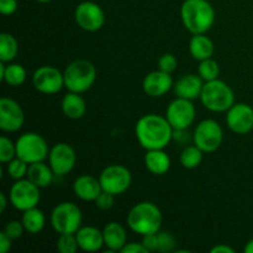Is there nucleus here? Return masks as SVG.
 <instances>
[{"instance_id":"1","label":"nucleus","mask_w":253,"mask_h":253,"mask_svg":"<svg viewBox=\"0 0 253 253\" xmlns=\"http://www.w3.org/2000/svg\"><path fill=\"white\" fill-rule=\"evenodd\" d=\"M135 133L140 145L146 151L163 150L174 137V128L166 116L163 118L157 114H148L138 119Z\"/></svg>"},{"instance_id":"2","label":"nucleus","mask_w":253,"mask_h":253,"mask_svg":"<svg viewBox=\"0 0 253 253\" xmlns=\"http://www.w3.org/2000/svg\"><path fill=\"white\" fill-rule=\"evenodd\" d=\"M180 17L185 29L193 35L205 34L215 22V10L208 0H184Z\"/></svg>"},{"instance_id":"3","label":"nucleus","mask_w":253,"mask_h":253,"mask_svg":"<svg viewBox=\"0 0 253 253\" xmlns=\"http://www.w3.org/2000/svg\"><path fill=\"white\" fill-rule=\"evenodd\" d=\"M162 219V212L157 205L151 202H142L128 211L127 225L133 232L146 236L160 231Z\"/></svg>"},{"instance_id":"4","label":"nucleus","mask_w":253,"mask_h":253,"mask_svg":"<svg viewBox=\"0 0 253 253\" xmlns=\"http://www.w3.org/2000/svg\"><path fill=\"white\" fill-rule=\"evenodd\" d=\"M64 88L73 93H84L95 83L96 68L86 59H77L69 63L63 72Z\"/></svg>"},{"instance_id":"5","label":"nucleus","mask_w":253,"mask_h":253,"mask_svg":"<svg viewBox=\"0 0 253 253\" xmlns=\"http://www.w3.org/2000/svg\"><path fill=\"white\" fill-rule=\"evenodd\" d=\"M200 100L204 108L214 113L227 111L235 104V94L231 86L219 78L205 82Z\"/></svg>"},{"instance_id":"6","label":"nucleus","mask_w":253,"mask_h":253,"mask_svg":"<svg viewBox=\"0 0 253 253\" xmlns=\"http://www.w3.org/2000/svg\"><path fill=\"white\" fill-rule=\"evenodd\" d=\"M82 210L74 203L63 202L52 210L51 225L59 235L76 234L82 227Z\"/></svg>"},{"instance_id":"7","label":"nucleus","mask_w":253,"mask_h":253,"mask_svg":"<svg viewBox=\"0 0 253 253\" xmlns=\"http://www.w3.org/2000/svg\"><path fill=\"white\" fill-rule=\"evenodd\" d=\"M16 157L21 158L29 165L43 162L49 155L46 140L36 132H26L16 140Z\"/></svg>"},{"instance_id":"8","label":"nucleus","mask_w":253,"mask_h":253,"mask_svg":"<svg viewBox=\"0 0 253 253\" xmlns=\"http://www.w3.org/2000/svg\"><path fill=\"white\" fill-rule=\"evenodd\" d=\"M224 140V131L220 124L212 119H207L198 124L193 135L194 145L204 153H211L219 150Z\"/></svg>"},{"instance_id":"9","label":"nucleus","mask_w":253,"mask_h":253,"mask_svg":"<svg viewBox=\"0 0 253 253\" xmlns=\"http://www.w3.org/2000/svg\"><path fill=\"white\" fill-rule=\"evenodd\" d=\"M41 188L37 187L36 184L30 179H19L12 184L10 188L9 199L10 203L15 209L20 211H26V210L36 208L39 205L41 194H40Z\"/></svg>"},{"instance_id":"10","label":"nucleus","mask_w":253,"mask_h":253,"mask_svg":"<svg viewBox=\"0 0 253 253\" xmlns=\"http://www.w3.org/2000/svg\"><path fill=\"white\" fill-rule=\"evenodd\" d=\"M99 182L104 192H108L116 197L125 193L130 188L132 175L125 166L111 165L104 168L99 177Z\"/></svg>"},{"instance_id":"11","label":"nucleus","mask_w":253,"mask_h":253,"mask_svg":"<svg viewBox=\"0 0 253 253\" xmlns=\"http://www.w3.org/2000/svg\"><path fill=\"white\" fill-rule=\"evenodd\" d=\"M195 115L197 111L194 104L192 100L183 98H177L170 101L166 110V118L174 130H187L194 123Z\"/></svg>"},{"instance_id":"12","label":"nucleus","mask_w":253,"mask_h":253,"mask_svg":"<svg viewBox=\"0 0 253 253\" xmlns=\"http://www.w3.org/2000/svg\"><path fill=\"white\" fill-rule=\"evenodd\" d=\"M74 19L81 29L95 32L105 24V14L101 6L94 1H82L74 10Z\"/></svg>"},{"instance_id":"13","label":"nucleus","mask_w":253,"mask_h":253,"mask_svg":"<svg viewBox=\"0 0 253 253\" xmlns=\"http://www.w3.org/2000/svg\"><path fill=\"white\" fill-rule=\"evenodd\" d=\"M32 84L42 94H57L64 88L63 72L52 66H42L34 72Z\"/></svg>"},{"instance_id":"14","label":"nucleus","mask_w":253,"mask_h":253,"mask_svg":"<svg viewBox=\"0 0 253 253\" xmlns=\"http://www.w3.org/2000/svg\"><path fill=\"white\" fill-rule=\"evenodd\" d=\"M48 160L49 167L53 170L54 175L64 177L73 170L77 162V155L71 145L59 142L49 150Z\"/></svg>"},{"instance_id":"15","label":"nucleus","mask_w":253,"mask_h":253,"mask_svg":"<svg viewBox=\"0 0 253 253\" xmlns=\"http://www.w3.org/2000/svg\"><path fill=\"white\" fill-rule=\"evenodd\" d=\"M226 124L232 132L246 135L253 130V109L249 104H234L226 111Z\"/></svg>"},{"instance_id":"16","label":"nucleus","mask_w":253,"mask_h":253,"mask_svg":"<svg viewBox=\"0 0 253 253\" xmlns=\"http://www.w3.org/2000/svg\"><path fill=\"white\" fill-rule=\"evenodd\" d=\"M25 114L17 101L4 96L0 100V128L5 132H16L22 127Z\"/></svg>"},{"instance_id":"17","label":"nucleus","mask_w":253,"mask_h":253,"mask_svg":"<svg viewBox=\"0 0 253 253\" xmlns=\"http://www.w3.org/2000/svg\"><path fill=\"white\" fill-rule=\"evenodd\" d=\"M173 85L174 82L170 73H166L161 69L148 73L142 82L143 91L152 98L166 95L173 88Z\"/></svg>"},{"instance_id":"18","label":"nucleus","mask_w":253,"mask_h":253,"mask_svg":"<svg viewBox=\"0 0 253 253\" xmlns=\"http://www.w3.org/2000/svg\"><path fill=\"white\" fill-rule=\"evenodd\" d=\"M203 86H204V83H203L202 77L195 76V74H185L175 82L173 90L177 98L194 100V99L200 98Z\"/></svg>"},{"instance_id":"19","label":"nucleus","mask_w":253,"mask_h":253,"mask_svg":"<svg viewBox=\"0 0 253 253\" xmlns=\"http://www.w3.org/2000/svg\"><path fill=\"white\" fill-rule=\"evenodd\" d=\"M79 249L85 252H96L105 246L103 231L94 226H83L76 232Z\"/></svg>"},{"instance_id":"20","label":"nucleus","mask_w":253,"mask_h":253,"mask_svg":"<svg viewBox=\"0 0 253 253\" xmlns=\"http://www.w3.org/2000/svg\"><path fill=\"white\" fill-rule=\"evenodd\" d=\"M73 192L77 198L84 202H95L98 195L103 192L100 182L91 175L84 174L76 179L73 184Z\"/></svg>"},{"instance_id":"21","label":"nucleus","mask_w":253,"mask_h":253,"mask_svg":"<svg viewBox=\"0 0 253 253\" xmlns=\"http://www.w3.org/2000/svg\"><path fill=\"white\" fill-rule=\"evenodd\" d=\"M104 244L110 252H121L123 247L127 244L126 230L121 224L111 221L103 229Z\"/></svg>"},{"instance_id":"22","label":"nucleus","mask_w":253,"mask_h":253,"mask_svg":"<svg viewBox=\"0 0 253 253\" xmlns=\"http://www.w3.org/2000/svg\"><path fill=\"white\" fill-rule=\"evenodd\" d=\"M62 111L64 115L72 120H78L85 115L86 104L85 100L79 93L68 91L62 99Z\"/></svg>"},{"instance_id":"23","label":"nucleus","mask_w":253,"mask_h":253,"mask_svg":"<svg viewBox=\"0 0 253 253\" xmlns=\"http://www.w3.org/2000/svg\"><path fill=\"white\" fill-rule=\"evenodd\" d=\"M145 166L152 174L163 175L169 170L170 158L163 150H148L145 155Z\"/></svg>"},{"instance_id":"24","label":"nucleus","mask_w":253,"mask_h":253,"mask_svg":"<svg viewBox=\"0 0 253 253\" xmlns=\"http://www.w3.org/2000/svg\"><path fill=\"white\" fill-rule=\"evenodd\" d=\"M189 52L193 58L197 61L211 58L214 54V43L204 34L193 35L189 42Z\"/></svg>"},{"instance_id":"25","label":"nucleus","mask_w":253,"mask_h":253,"mask_svg":"<svg viewBox=\"0 0 253 253\" xmlns=\"http://www.w3.org/2000/svg\"><path fill=\"white\" fill-rule=\"evenodd\" d=\"M53 175L54 173L49 166L44 165L43 162H36L29 165L26 178L39 188H47L53 182Z\"/></svg>"},{"instance_id":"26","label":"nucleus","mask_w":253,"mask_h":253,"mask_svg":"<svg viewBox=\"0 0 253 253\" xmlns=\"http://www.w3.org/2000/svg\"><path fill=\"white\" fill-rule=\"evenodd\" d=\"M22 224H24L25 230L30 234H39L43 230L44 225H46V216H44L43 211L36 208L26 210L22 214L21 219Z\"/></svg>"},{"instance_id":"27","label":"nucleus","mask_w":253,"mask_h":253,"mask_svg":"<svg viewBox=\"0 0 253 253\" xmlns=\"http://www.w3.org/2000/svg\"><path fill=\"white\" fill-rule=\"evenodd\" d=\"M17 52H19L17 40L11 34L2 32L0 35V61L10 63L16 58Z\"/></svg>"},{"instance_id":"28","label":"nucleus","mask_w":253,"mask_h":253,"mask_svg":"<svg viewBox=\"0 0 253 253\" xmlns=\"http://www.w3.org/2000/svg\"><path fill=\"white\" fill-rule=\"evenodd\" d=\"M26 77L27 73L24 66L19 63H9L5 68V73L1 81L9 84L10 86H20L25 83Z\"/></svg>"},{"instance_id":"29","label":"nucleus","mask_w":253,"mask_h":253,"mask_svg":"<svg viewBox=\"0 0 253 253\" xmlns=\"http://www.w3.org/2000/svg\"><path fill=\"white\" fill-rule=\"evenodd\" d=\"M203 151L198 146H188L180 153V165L187 169H194L203 162Z\"/></svg>"},{"instance_id":"30","label":"nucleus","mask_w":253,"mask_h":253,"mask_svg":"<svg viewBox=\"0 0 253 253\" xmlns=\"http://www.w3.org/2000/svg\"><path fill=\"white\" fill-rule=\"evenodd\" d=\"M220 73L219 64L216 61H214L212 58L204 59V61H200V64L198 66V74L202 77L203 81L210 82L217 79Z\"/></svg>"},{"instance_id":"31","label":"nucleus","mask_w":253,"mask_h":253,"mask_svg":"<svg viewBox=\"0 0 253 253\" xmlns=\"http://www.w3.org/2000/svg\"><path fill=\"white\" fill-rule=\"evenodd\" d=\"M7 173H9L10 178L15 180L24 179L27 175V170H29V163L25 162L24 160L19 157H15L14 160L10 161L7 163Z\"/></svg>"},{"instance_id":"32","label":"nucleus","mask_w":253,"mask_h":253,"mask_svg":"<svg viewBox=\"0 0 253 253\" xmlns=\"http://www.w3.org/2000/svg\"><path fill=\"white\" fill-rule=\"evenodd\" d=\"M79 249L76 234L59 235L57 240V250L61 253H76Z\"/></svg>"},{"instance_id":"33","label":"nucleus","mask_w":253,"mask_h":253,"mask_svg":"<svg viewBox=\"0 0 253 253\" xmlns=\"http://www.w3.org/2000/svg\"><path fill=\"white\" fill-rule=\"evenodd\" d=\"M16 157V143L2 136L0 138V162L9 163Z\"/></svg>"},{"instance_id":"34","label":"nucleus","mask_w":253,"mask_h":253,"mask_svg":"<svg viewBox=\"0 0 253 253\" xmlns=\"http://www.w3.org/2000/svg\"><path fill=\"white\" fill-rule=\"evenodd\" d=\"M157 239H158V249L157 251L161 253H167L173 252L175 249V242L174 236L170 232L167 231H158L157 232Z\"/></svg>"},{"instance_id":"35","label":"nucleus","mask_w":253,"mask_h":253,"mask_svg":"<svg viewBox=\"0 0 253 253\" xmlns=\"http://www.w3.org/2000/svg\"><path fill=\"white\" fill-rule=\"evenodd\" d=\"M178 59L174 54L165 53L158 59V69L166 72V73H173L177 69Z\"/></svg>"},{"instance_id":"36","label":"nucleus","mask_w":253,"mask_h":253,"mask_svg":"<svg viewBox=\"0 0 253 253\" xmlns=\"http://www.w3.org/2000/svg\"><path fill=\"white\" fill-rule=\"evenodd\" d=\"M2 231L7 235L11 240H16L24 235V231H26L24 227L22 221H17V220H11V221L6 222L4 230Z\"/></svg>"},{"instance_id":"37","label":"nucleus","mask_w":253,"mask_h":253,"mask_svg":"<svg viewBox=\"0 0 253 253\" xmlns=\"http://www.w3.org/2000/svg\"><path fill=\"white\" fill-rule=\"evenodd\" d=\"M114 198H115V195L110 194V193L108 192H104L103 190L95 199L96 208H99L100 210L111 209L114 205Z\"/></svg>"},{"instance_id":"38","label":"nucleus","mask_w":253,"mask_h":253,"mask_svg":"<svg viewBox=\"0 0 253 253\" xmlns=\"http://www.w3.org/2000/svg\"><path fill=\"white\" fill-rule=\"evenodd\" d=\"M17 10V0H0V12L2 15H12Z\"/></svg>"},{"instance_id":"39","label":"nucleus","mask_w":253,"mask_h":253,"mask_svg":"<svg viewBox=\"0 0 253 253\" xmlns=\"http://www.w3.org/2000/svg\"><path fill=\"white\" fill-rule=\"evenodd\" d=\"M142 245L145 246V249L147 250V252H153L157 251L158 249V239L157 234L152 235H146V236H142Z\"/></svg>"},{"instance_id":"40","label":"nucleus","mask_w":253,"mask_h":253,"mask_svg":"<svg viewBox=\"0 0 253 253\" xmlns=\"http://www.w3.org/2000/svg\"><path fill=\"white\" fill-rule=\"evenodd\" d=\"M123 253H148L147 250L145 249V246L141 244H137V242H128L121 250Z\"/></svg>"},{"instance_id":"41","label":"nucleus","mask_w":253,"mask_h":253,"mask_svg":"<svg viewBox=\"0 0 253 253\" xmlns=\"http://www.w3.org/2000/svg\"><path fill=\"white\" fill-rule=\"evenodd\" d=\"M10 249H11V239L4 231H1L0 232V252L6 253Z\"/></svg>"},{"instance_id":"42","label":"nucleus","mask_w":253,"mask_h":253,"mask_svg":"<svg viewBox=\"0 0 253 253\" xmlns=\"http://www.w3.org/2000/svg\"><path fill=\"white\" fill-rule=\"evenodd\" d=\"M211 253H235V250L231 249L230 246H226V245H217V246L212 247Z\"/></svg>"},{"instance_id":"43","label":"nucleus","mask_w":253,"mask_h":253,"mask_svg":"<svg viewBox=\"0 0 253 253\" xmlns=\"http://www.w3.org/2000/svg\"><path fill=\"white\" fill-rule=\"evenodd\" d=\"M6 205H7V199H6V195L5 193H0V211L4 212L5 209H6Z\"/></svg>"},{"instance_id":"44","label":"nucleus","mask_w":253,"mask_h":253,"mask_svg":"<svg viewBox=\"0 0 253 253\" xmlns=\"http://www.w3.org/2000/svg\"><path fill=\"white\" fill-rule=\"evenodd\" d=\"M245 253H253V239L250 240L249 242L246 244V246H245Z\"/></svg>"},{"instance_id":"45","label":"nucleus","mask_w":253,"mask_h":253,"mask_svg":"<svg viewBox=\"0 0 253 253\" xmlns=\"http://www.w3.org/2000/svg\"><path fill=\"white\" fill-rule=\"evenodd\" d=\"M36 1H39V2H42V4H46V2H49V1H52V0H36Z\"/></svg>"}]
</instances>
